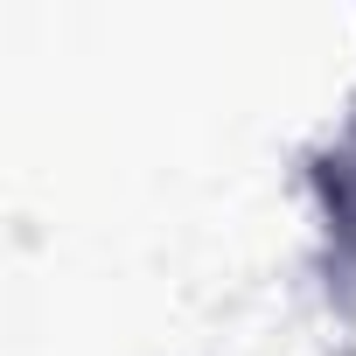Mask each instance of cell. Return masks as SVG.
<instances>
[{"instance_id":"cell-1","label":"cell","mask_w":356,"mask_h":356,"mask_svg":"<svg viewBox=\"0 0 356 356\" xmlns=\"http://www.w3.org/2000/svg\"><path fill=\"white\" fill-rule=\"evenodd\" d=\"M300 189H307V210H314V245H321L328 286L335 293H356V98L307 147Z\"/></svg>"}]
</instances>
